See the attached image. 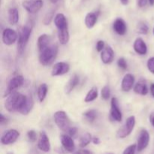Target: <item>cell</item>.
I'll list each match as a JSON object with an SVG mask.
<instances>
[{"instance_id":"2e32d148","label":"cell","mask_w":154,"mask_h":154,"mask_svg":"<svg viewBox=\"0 0 154 154\" xmlns=\"http://www.w3.org/2000/svg\"><path fill=\"white\" fill-rule=\"evenodd\" d=\"M114 31L119 35H124L127 32V26L124 20L122 18H117L113 23Z\"/></svg>"},{"instance_id":"7bdbcfd3","label":"cell","mask_w":154,"mask_h":154,"mask_svg":"<svg viewBox=\"0 0 154 154\" xmlns=\"http://www.w3.org/2000/svg\"><path fill=\"white\" fill-rule=\"evenodd\" d=\"M149 119H150V122L152 124V126H154V112H152L151 114H150Z\"/></svg>"},{"instance_id":"83f0119b","label":"cell","mask_w":154,"mask_h":154,"mask_svg":"<svg viewBox=\"0 0 154 154\" xmlns=\"http://www.w3.org/2000/svg\"><path fill=\"white\" fill-rule=\"evenodd\" d=\"M83 116L84 119L87 120L89 123H93L98 117V112L94 109L88 110L83 114Z\"/></svg>"},{"instance_id":"f35d334b","label":"cell","mask_w":154,"mask_h":154,"mask_svg":"<svg viewBox=\"0 0 154 154\" xmlns=\"http://www.w3.org/2000/svg\"><path fill=\"white\" fill-rule=\"evenodd\" d=\"M8 122V120L2 114H1V115H0V123H1L2 126L7 124Z\"/></svg>"},{"instance_id":"4fadbf2b","label":"cell","mask_w":154,"mask_h":154,"mask_svg":"<svg viewBox=\"0 0 154 154\" xmlns=\"http://www.w3.org/2000/svg\"><path fill=\"white\" fill-rule=\"evenodd\" d=\"M38 148L45 153H48L51 150V146L50 143V139L46 132L42 131L39 134L38 141Z\"/></svg>"},{"instance_id":"3957f363","label":"cell","mask_w":154,"mask_h":154,"mask_svg":"<svg viewBox=\"0 0 154 154\" xmlns=\"http://www.w3.org/2000/svg\"><path fill=\"white\" fill-rule=\"evenodd\" d=\"M32 27V23L29 22L25 26H23L20 31L17 42V51L20 54H22L25 51L26 47L30 36H31Z\"/></svg>"},{"instance_id":"8992f818","label":"cell","mask_w":154,"mask_h":154,"mask_svg":"<svg viewBox=\"0 0 154 154\" xmlns=\"http://www.w3.org/2000/svg\"><path fill=\"white\" fill-rule=\"evenodd\" d=\"M23 77L20 75H16V76L13 77L9 81L8 84L7 88H6L5 92L4 97L8 96L9 94H11V93L14 92L15 90L17 88L20 87L23 84Z\"/></svg>"},{"instance_id":"bcb514c9","label":"cell","mask_w":154,"mask_h":154,"mask_svg":"<svg viewBox=\"0 0 154 154\" xmlns=\"http://www.w3.org/2000/svg\"><path fill=\"white\" fill-rule=\"evenodd\" d=\"M120 2H121V3L123 5H127L129 4V0H120Z\"/></svg>"},{"instance_id":"30bf717a","label":"cell","mask_w":154,"mask_h":154,"mask_svg":"<svg viewBox=\"0 0 154 154\" xmlns=\"http://www.w3.org/2000/svg\"><path fill=\"white\" fill-rule=\"evenodd\" d=\"M150 142V134L146 129H142L139 134L137 142V151L141 152L147 148Z\"/></svg>"},{"instance_id":"d6a6232c","label":"cell","mask_w":154,"mask_h":154,"mask_svg":"<svg viewBox=\"0 0 154 154\" xmlns=\"http://www.w3.org/2000/svg\"><path fill=\"white\" fill-rule=\"evenodd\" d=\"M27 138H28L29 141L30 142H35L38 138L37 133H36L35 130H29L27 132Z\"/></svg>"},{"instance_id":"7a4b0ae2","label":"cell","mask_w":154,"mask_h":154,"mask_svg":"<svg viewBox=\"0 0 154 154\" xmlns=\"http://www.w3.org/2000/svg\"><path fill=\"white\" fill-rule=\"evenodd\" d=\"M58 46L57 45H50L43 50L39 51V63L42 66H49L55 60L58 54Z\"/></svg>"},{"instance_id":"c3c4849f","label":"cell","mask_w":154,"mask_h":154,"mask_svg":"<svg viewBox=\"0 0 154 154\" xmlns=\"http://www.w3.org/2000/svg\"><path fill=\"white\" fill-rule=\"evenodd\" d=\"M58 1H59V0H51V2L54 3V4H55V3H57Z\"/></svg>"},{"instance_id":"ffe728a7","label":"cell","mask_w":154,"mask_h":154,"mask_svg":"<svg viewBox=\"0 0 154 154\" xmlns=\"http://www.w3.org/2000/svg\"><path fill=\"white\" fill-rule=\"evenodd\" d=\"M79 82V76H78V75H76V74L73 75V76L71 77V78L69 80V81H68L67 84H66V87H65V93L68 95L70 94L72 92V90L78 85Z\"/></svg>"},{"instance_id":"836d02e7","label":"cell","mask_w":154,"mask_h":154,"mask_svg":"<svg viewBox=\"0 0 154 154\" xmlns=\"http://www.w3.org/2000/svg\"><path fill=\"white\" fill-rule=\"evenodd\" d=\"M137 150V144H131L123 150V154H134Z\"/></svg>"},{"instance_id":"4316f807","label":"cell","mask_w":154,"mask_h":154,"mask_svg":"<svg viewBox=\"0 0 154 154\" xmlns=\"http://www.w3.org/2000/svg\"><path fill=\"white\" fill-rule=\"evenodd\" d=\"M48 93V85L46 84H42L37 90V96L39 102H42L45 99Z\"/></svg>"},{"instance_id":"f546056e","label":"cell","mask_w":154,"mask_h":154,"mask_svg":"<svg viewBox=\"0 0 154 154\" xmlns=\"http://www.w3.org/2000/svg\"><path fill=\"white\" fill-rule=\"evenodd\" d=\"M98 95H99V93H98V89L96 87H93L91 90H89V92L87 93V96H86L85 99H84V102L88 103V102H93L96 99H97Z\"/></svg>"},{"instance_id":"277c9868","label":"cell","mask_w":154,"mask_h":154,"mask_svg":"<svg viewBox=\"0 0 154 154\" xmlns=\"http://www.w3.org/2000/svg\"><path fill=\"white\" fill-rule=\"evenodd\" d=\"M54 120L60 130L68 132L71 127V120L64 111H58L54 114Z\"/></svg>"},{"instance_id":"cb8c5ba5","label":"cell","mask_w":154,"mask_h":154,"mask_svg":"<svg viewBox=\"0 0 154 154\" xmlns=\"http://www.w3.org/2000/svg\"><path fill=\"white\" fill-rule=\"evenodd\" d=\"M69 38L70 36H69V29L65 28L58 30V39L61 45H65L68 44V42H69Z\"/></svg>"},{"instance_id":"9a60e30c","label":"cell","mask_w":154,"mask_h":154,"mask_svg":"<svg viewBox=\"0 0 154 154\" xmlns=\"http://www.w3.org/2000/svg\"><path fill=\"white\" fill-rule=\"evenodd\" d=\"M114 58V52L111 46L107 45L101 52V60L104 64H111Z\"/></svg>"},{"instance_id":"1f68e13d","label":"cell","mask_w":154,"mask_h":154,"mask_svg":"<svg viewBox=\"0 0 154 154\" xmlns=\"http://www.w3.org/2000/svg\"><path fill=\"white\" fill-rule=\"evenodd\" d=\"M101 96L104 100H108L111 96V90L108 86H105L101 91Z\"/></svg>"},{"instance_id":"8fae6325","label":"cell","mask_w":154,"mask_h":154,"mask_svg":"<svg viewBox=\"0 0 154 154\" xmlns=\"http://www.w3.org/2000/svg\"><path fill=\"white\" fill-rule=\"evenodd\" d=\"M111 117L117 122H121L123 115L119 107V102L117 98L114 97L111 101Z\"/></svg>"},{"instance_id":"ba28073f","label":"cell","mask_w":154,"mask_h":154,"mask_svg":"<svg viewBox=\"0 0 154 154\" xmlns=\"http://www.w3.org/2000/svg\"><path fill=\"white\" fill-rule=\"evenodd\" d=\"M20 137V132L16 129H9L1 137V143L3 145L14 144Z\"/></svg>"},{"instance_id":"7dc6e473","label":"cell","mask_w":154,"mask_h":154,"mask_svg":"<svg viewBox=\"0 0 154 154\" xmlns=\"http://www.w3.org/2000/svg\"><path fill=\"white\" fill-rule=\"evenodd\" d=\"M148 2L150 5H154V0H148Z\"/></svg>"},{"instance_id":"60d3db41","label":"cell","mask_w":154,"mask_h":154,"mask_svg":"<svg viewBox=\"0 0 154 154\" xmlns=\"http://www.w3.org/2000/svg\"><path fill=\"white\" fill-rule=\"evenodd\" d=\"M147 0H138V5L140 8H143L147 5Z\"/></svg>"},{"instance_id":"d4e9b609","label":"cell","mask_w":154,"mask_h":154,"mask_svg":"<svg viewBox=\"0 0 154 154\" xmlns=\"http://www.w3.org/2000/svg\"><path fill=\"white\" fill-rule=\"evenodd\" d=\"M8 20L11 25H16L19 21V11L16 8H11L8 10Z\"/></svg>"},{"instance_id":"ee69618b","label":"cell","mask_w":154,"mask_h":154,"mask_svg":"<svg viewBox=\"0 0 154 154\" xmlns=\"http://www.w3.org/2000/svg\"><path fill=\"white\" fill-rule=\"evenodd\" d=\"M150 93H151L152 96L154 98V83L150 85Z\"/></svg>"},{"instance_id":"e575fe53","label":"cell","mask_w":154,"mask_h":154,"mask_svg":"<svg viewBox=\"0 0 154 154\" xmlns=\"http://www.w3.org/2000/svg\"><path fill=\"white\" fill-rule=\"evenodd\" d=\"M117 66H118L120 69H123V70H126L128 68L127 63H126V60L123 57H121V58H120L117 60Z\"/></svg>"},{"instance_id":"f1b7e54d","label":"cell","mask_w":154,"mask_h":154,"mask_svg":"<svg viewBox=\"0 0 154 154\" xmlns=\"http://www.w3.org/2000/svg\"><path fill=\"white\" fill-rule=\"evenodd\" d=\"M93 140V137H92L91 134L88 133H85L84 135H83L81 137L79 140V147L81 148H84L87 146H88L89 144H90V142Z\"/></svg>"},{"instance_id":"b9f144b4","label":"cell","mask_w":154,"mask_h":154,"mask_svg":"<svg viewBox=\"0 0 154 154\" xmlns=\"http://www.w3.org/2000/svg\"><path fill=\"white\" fill-rule=\"evenodd\" d=\"M92 142H93L94 144L98 145V144H99L101 143V140H100V138H98V137H96V136L93 137V140H92Z\"/></svg>"},{"instance_id":"d590c367","label":"cell","mask_w":154,"mask_h":154,"mask_svg":"<svg viewBox=\"0 0 154 154\" xmlns=\"http://www.w3.org/2000/svg\"><path fill=\"white\" fill-rule=\"evenodd\" d=\"M147 66L148 70L154 75V57H151L147 60Z\"/></svg>"},{"instance_id":"7c38bea8","label":"cell","mask_w":154,"mask_h":154,"mask_svg":"<svg viewBox=\"0 0 154 154\" xmlns=\"http://www.w3.org/2000/svg\"><path fill=\"white\" fill-rule=\"evenodd\" d=\"M70 70V66L65 62H59L53 66L51 75L53 77L66 75Z\"/></svg>"},{"instance_id":"d6986e66","label":"cell","mask_w":154,"mask_h":154,"mask_svg":"<svg viewBox=\"0 0 154 154\" xmlns=\"http://www.w3.org/2000/svg\"><path fill=\"white\" fill-rule=\"evenodd\" d=\"M99 11L97 12H90L87 14L84 19L86 26L88 29H92L94 27L96 23H97L98 17H99Z\"/></svg>"},{"instance_id":"e0dca14e","label":"cell","mask_w":154,"mask_h":154,"mask_svg":"<svg viewBox=\"0 0 154 154\" xmlns=\"http://www.w3.org/2000/svg\"><path fill=\"white\" fill-rule=\"evenodd\" d=\"M135 84V77L132 74H126L121 82V89L124 92H129L133 88Z\"/></svg>"},{"instance_id":"52a82bcc","label":"cell","mask_w":154,"mask_h":154,"mask_svg":"<svg viewBox=\"0 0 154 154\" xmlns=\"http://www.w3.org/2000/svg\"><path fill=\"white\" fill-rule=\"evenodd\" d=\"M43 5L44 2L42 0H26L23 2L22 5L27 12L35 14L42 9Z\"/></svg>"},{"instance_id":"7402d4cb","label":"cell","mask_w":154,"mask_h":154,"mask_svg":"<svg viewBox=\"0 0 154 154\" xmlns=\"http://www.w3.org/2000/svg\"><path fill=\"white\" fill-rule=\"evenodd\" d=\"M51 45V36L47 34H42L38 38L37 46L38 51H42L44 48Z\"/></svg>"},{"instance_id":"6da1fadb","label":"cell","mask_w":154,"mask_h":154,"mask_svg":"<svg viewBox=\"0 0 154 154\" xmlns=\"http://www.w3.org/2000/svg\"><path fill=\"white\" fill-rule=\"evenodd\" d=\"M27 96L14 91L9 94L5 101V108L8 112H20L26 101Z\"/></svg>"},{"instance_id":"ac0fdd59","label":"cell","mask_w":154,"mask_h":154,"mask_svg":"<svg viewBox=\"0 0 154 154\" xmlns=\"http://www.w3.org/2000/svg\"><path fill=\"white\" fill-rule=\"evenodd\" d=\"M133 48L139 55H145L147 53V47L144 41L141 38H138L133 44Z\"/></svg>"},{"instance_id":"8d00e7d4","label":"cell","mask_w":154,"mask_h":154,"mask_svg":"<svg viewBox=\"0 0 154 154\" xmlns=\"http://www.w3.org/2000/svg\"><path fill=\"white\" fill-rule=\"evenodd\" d=\"M105 44L103 41L102 40L98 41L97 43H96V51H97L98 52H102V51H103L104 48H105Z\"/></svg>"},{"instance_id":"603a6c76","label":"cell","mask_w":154,"mask_h":154,"mask_svg":"<svg viewBox=\"0 0 154 154\" xmlns=\"http://www.w3.org/2000/svg\"><path fill=\"white\" fill-rule=\"evenodd\" d=\"M33 106H34V101H33L32 97L31 96H28L25 104H24L19 113H20L23 115H27V114H29L31 112V111L33 108Z\"/></svg>"},{"instance_id":"ab89813d","label":"cell","mask_w":154,"mask_h":154,"mask_svg":"<svg viewBox=\"0 0 154 154\" xmlns=\"http://www.w3.org/2000/svg\"><path fill=\"white\" fill-rule=\"evenodd\" d=\"M53 13H51V14L48 15V16H46V17L45 18V20H44V23L45 24V25H48V24H49L50 23H51V18L53 17Z\"/></svg>"},{"instance_id":"9c48e42d","label":"cell","mask_w":154,"mask_h":154,"mask_svg":"<svg viewBox=\"0 0 154 154\" xmlns=\"http://www.w3.org/2000/svg\"><path fill=\"white\" fill-rule=\"evenodd\" d=\"M18 35L16 31L10 28H6L2 32V42L5 45H12L17 41Z\"/></svg>"},{"instance_id":"5b68a950","label":"cell","mask_w":154,"mask_h":154,"mask_svg":"<svg viewBox=\"0 0 154 154\" xmlns=\"http://www.w3.org/2000/svg\"><path fill=\"white\" fill-rule=\"evenodd\" d=\"M135 126V117L130 116L126 120L124 126H122L117 132V137L119 138H125L129 136L133 131Z\"/></svg>"},{"instance_id":"484cf974","label":"cell","mask_w":154,"mask_h":154,"mask_svg":"<svg viewBox=\"0 0 154 154\" xmlns=\"http://www.w3.org/2000/svg\"><path fill=\"white\" fill-rule=\"evenodd\" d=\"M133 90L135 93L137 94L141 95V96H146L148 93V87L147 84L144 82H138L133 87Z\"/></svg>"},{"instance_id":"5bb4252c","label":"cell","mask_w":154,"mask_h":154,"mask_svg":"<svg viewBox=\"0 0 154 154\" xmlns=\"http://www.w3.org/2000/svg\"><path fill=\"white\" fill-rule=\"evenodd\" d=\"M60 141H61L62 146L66 151L69 153H73L75 150V144L72 139V136L68 135H62L60 136Z\"/></svg>"},{"instance_id":"44dd1931","label":"cell","mask_w":154,"mask_h":154,"mask_svg":"<svg viewBox=\"0 0 154 154\" xmlns=\"http://www.w3.org/2000/svg\"><path fill=\"white\" fill-rule=\"evenodd\" d=\"M54 24L57 28V30L62 29L68 28V22L66 20V16L63 14L59 13L56 14L54 17Z\"/></svg>"},{"instance_id":"74e56055","label":"cell","mask_w":154,"mask_h":154,"mask_svg":"<svg viewBox=\"0 0 154 154\" xmlns=\"http://www.w3.org/2000/svg\"><path fill=\"white\" fill-rule=\"evenodd\" d=\"M77 132H78V129H77L76 127H72V126H71L70 129H69V131H68L67 132L69 135H71L72 137H73L76 135Z\"/></svg>"},{"instance_id":"681fc988","label":"cell","mask_w":154,"mask_h":154,"mask_svg":"<svg viewBox=\"0 0 154 154\" xmlns=\"http://www.w3.org/2000/svg\"><path fill=\"white\" fill-rule=\"evenodd\" d=\"M153 34H154V28H153Z\"/></svg>"},{"instance_id":"f6af8a7d","label":"cell","mask_w":154,"mask_h":154,"mask_svg":"<svg viewBox=\"0 0 154 154\" xmlns=\"http://www.w3.org/2000/svg\"><path fill=\"white\" fill-rule=\"evenodd\" d=\"M77 153H91L92 152L90 150H79Z\"/></svg>"},{"instance_id":"4dcf8cb0","label":"cell","mask_w":154,"mask_h":154,"mask_svg":"<svg viewBox=\"0 0 154 154\" xmlns=\"http://www.w3.org/2000/svg\"><path fill=\"white\" fill-rule=\"evenodd\" d=\"M137 32L141 35H147L149 31V27L147 24L144 22H139L137 24Z\"/></svg>"}]
</instances>
